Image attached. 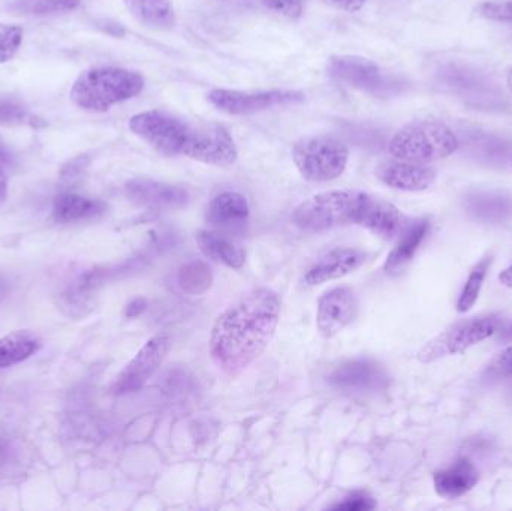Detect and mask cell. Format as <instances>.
Instances as JSON below:
<instances>
[{
    "instance_id": "cb8c5ba5",
    "label": "cell",
    "mask_w": 512,
    "mask_h": 511,
    "mask_svg": "<svg viewBox=\"0 0 512 511\" xmlns=\"http://www.w3.org/2000/svg\"><path fill=\"white\" fill-rule=\"evenodd\" d=\"M429 227V222L423 219V221L414 222V224H409L405 228L396 248L391 251L387 261H385V272L397 273L414 258L418 248L429 233Z\"/></svg>"
},
{
    "instance_id": "b9f144b4",
    "label": "cell",
    "mask_w": 512,
    "mask_h": 511,
    "mask_svg": "<svg viewBox=\"0 0 512 511\" xmlns=\"http://www.w3.org/2000/svg\"><path fill=\"white\" fill-rule=\"evenodd\" d=\"M507 86H508V89H510V92H511V95H512V68L510 69V71H508Z\"/></svg>"
},
{
    "instance_id": "603a6c76",
    "label": "cell",
    "mask_w": 512,
    "mask_h": 511,
    "mask_svg": "<svg viewBox=\"0 0 512 511\" xmlns=\"http://www.w3.org/2000/svg\"><path fill=\"white\" fill-rule=\"evenodd\" d=\"M468 212L486 222L507 221L512 216V195L505 192H474L465 198Z\"/></svg>"
},
{
    "instance_id": "4316f807",
    "label": "cell",
    "mask_w": 512,
    "mask_h": 511,
    "mask_svg": "<svg viewBox=\"0 0 512 511\" xmlns=\"http://www.w3.org/2000/svg\"><path fill=\"white\" fill-rule=\"evenodd\" d=\"M490 264H492V258L486 257L472 269L471 275H469L468 281L463 287L462 294H460L459 302H457V311L460 314L471 311L475 303L478 302Z\"/></svg>"
},
{
    "instance_id": "7402d4cb",
    "label": "cell",
    "mask_w": 512,
    "mask_h": 511,
    "mask_svg": "<svg viewBox=\"0 0 512 511\" xmlns=\"http://www.w3.org/2000/svg\"><path fill=\"white\" fill-rule=\"evenodd\" d=\"M105 210H107V206L102 201L66 192L54 200L53 218L60 224H72V222L99 218L104 215Z\"/></svg>"
},
{
    "instance_id": "d4e9b609",
    "label": "cell",
    "mask_w": 512,
    "mask_h": 511,
    "mask_svg": "<svg viewBox=\"0 0 512 511\" xmlns=\"http://www.w3.org/2000/svg\"><path fill=\"white\" fill-rule=\"evenodd\" d=\"M125 5L141 24L152 29H173L176 24L171 0H125Z\"/></svg>"
},
{
    "instance_id": "7bdbcfd3",
    "label": "cell",
    "mask_w": 512,
    "mask_h": 511,
    "mask_svg": "<svg viewBox=\"0 0 512 511\" xmlns=\"http://www.w3.org/2000/svg\"><path fill=\"white\" fill-rule=\"evenodd\" d=\"M505 339H512V323L511 326L505 330Z\"/></svg>"
},
{
    "instance_id": "e0dca14e",
    "label": "cell",
    "mask_w": 512,
    "mask_h": 511,
    "mask_svg": "<svg viewBox=\"0 0 512 511\" xmlns=\"http://www.w3.org/2000/svg\"><path fill=\"white\" fill-rule=\"evenodd\" d=\"M366 254L360 249L336 248L322 255L304 275L307 285H321L343 278L363 266Z\"/></svg>"
},
{
    "instance_id": "d590c367",
    "label": "cell",
    "mask_w": 512,
    "mask_h": 511,
    "mask_svg": "<svg viewBox=\"0 0 512 511\" xmlns=\"http://www.w3.org/2000/svg\"><path fill=\"white\" fill-rule=\"evenodd\" d=\"M330 5L336 6V8L343 9V11L355 12L360 11L367 0H325Z\"/></svg>"
},
{
    "instance_id": "5b68a950",
    "label": "cell",
    "mask_w": 512,
    "mask_h": 511,
    "mask_svg": "<svg viewBox=\"0 0 512 511\" xmlns=\"http://www.w3.org/2000/svg\"><path fill=\"white\" fill-rule=\"evenodd\" d=\"M366 192L339 189L313 195L292 213V221L301 230L325 231L340 225H357L358 212Z\"/></svg>"
},
{
    "instance_id": "8d00e7d4",
    "label": "cell",
    "mask_w": 512,
    "mask_h": 511,
    "mask_svg": "<svg viewBox=\"0 0 512 511\" xmlns=\"http://www.w3.org/2000/svg\"><path fill=\"white\" fill-rule=\"evenodd\" d=\"M87 158H77L75 161L69 162L68 167L63 170L62 176L68 177V179H74L81 171L86 168Z\"/></svg>"
},
{
    "instance_id": "52a82bcc",
    "label": "cell",
    "mask_w": 512,
    "mask_h": 511,
    "mask_svg": "<svg viewBox=\"0 0 512 511\" xmlns=\"http://www.w3.org/2000/svg\"><path fill=\"white\" fill-rule=\"evenodd\" d=\"M328 72L339 83L375 98H394L409 86L402 75L385 71L378 63L360 56H333L328 62Z\"/></svg>"
},
{
    "instance_id": "d6986e66",
    "label": "cell",
    "mask_w": 512,
    "mask_h": 511,
    "mask_svg": "<svg viewBox=\"0 0 512 511\" xmlns=\"http://www.w3.org/2000/svg\"><path fill=\"white\" fill-rule=\"evenodd\" d=\"M330 383L346 390H381L387 386L388 375L375 362L352 360L330 375Z\"/></svg>"
},
{
    "instance_id": "f1b7e54d",
    "label": "cell",
    "mask_w": 512,
    "mask_h": 511,
    "mask_svg": "<svg viewBox=\"0 0 512 511\" xmlns=\"http://www.w3.org/2000/svg\"><path fill=\"white\" fill-rule=\"evenodd\" d=\"M24 123L36 125V117H33L20 102L0 98V125L14 126L24 125Z\"/></svg>"
},
{
    "instance_id": "277c9868",
    "label": "cell",
    "mask_w": 512,
    "mask_h": 511,
    "mask_svg": "<svg viewBox=\"0 0 512 511\" xmlns=\"http://www.w3.org/2000/svg\"><path fill=\"white\" fill-rule=\"evenodd\" d=\"M456 132L442 122L424 120L406 125L388 143L391 156L406 161L429 162L448 158L459 150Z\"/></svg>"
},
{
    "instance_id": "f35d334b",
    "label": "cell",
    "mask_w": 512,
    "mask_h": 511,
    "mask_svg": "<svg viewBox=\"0 0 512 511\" xmlns=\"http://www.w3.org/2000/svg\"><path fill=\"white\" fill-rule=\"evenodd\" d=\"M144 309H146V302H144V300H134V302L126 308V315H128V317H137Z\"/></svg>"
},
{
    "instance_id": "ee69618b",
    "label": "cell",
    "mask_w": 512,
    "mask_h": 511,
    "mask_svg": "<svg viewBox=\"0 0 512 511\" xmlns=\"http://www.w3.org/2000/svg\"><path fill=\"white\" fill-rule=\"evenodd\" d=\"M511 165H512V159H511Z\"/></svg>"
},
{
    "instance_id": "d6a6232c",
    "label": "cell",
    "mask_w": 512,
    "mask_h": 511,
    "mask_svg": "<svg viewBox=\"0 0 512 511\" xmlns=\"http://www.w3.org/2000/svg\"><path fill=\"white\" fill-rule=\"evenodd\" d=\"M270 11L282 15V17L295 18L301 17L304 9V0H262Z\"/></svg>"
},
{
    "instance_id": "7c38bea8",
    "label": "cell",
    "mask_w": 512,
    "mask_h": 511,
    "mask_svg": "<svg viewBox=\"0 0 512 511\" xmlns=\"http://www.w3.org/2000/svg\"><path fill=\"white\" fill-rule=\"evenodd\" d=\"M357 314L354 291L346 287L333 288L319 299L316 326L324 338H334L355 320Z\"/></svg>"
},
{
    "instance_id": "7a4b0ae2",
    "label": "cell",
    "mask_w": 512,
    "mask_h": 511,
    "mask_svg": "<svg viewBox=\"0 0 512 511\" xmlns=\"http://www.w3.org/2000/svg\"><path fill=\"white\" fill-rule=\"evenodd\" d=\"M129 129L165 156H186L215 167H230L239 158L233 135L221 123H189L153 110L131 117Z\"/></svg>"
},
{
    "instance_id": "f546056e",
    "label": "cell",
    "mask_w": 512,
    "mask_h": 511,
    "mask_svg": "<svg viewBox=\"0 0 512 511\" xmlns=\"http://www.w3.org/2000/svg\"><path fill=\"white\" fill-rule=\"evenodd\" d=\"M23 35L20 26L0 23V63L9 62L17 54Z\"/></svg>"
},
{
    "instance_id": "ab89813d",
    "label": "cell",
    "mask_w": 512,
    "mask_h": 511,
    "mask_svg": "<svg viewBox=\"0 0 512 511\" xmlns=\"http://www.w3.org/2000/svg\"><path fill=\"white\" fill-rule=\"evenodd\" d=\"M6 197H8V179H6V174L0 168V206L5 203Z\"/></svg>"
},
{
    "instance_id": "e575fe53",
    "label": "cell",
    "mask_w": 512,
    "mask_h": 511,
    "mask_svg": "<svg viewBox=\"0 0 512 511\" xmlns=\"http://www.w3.org/2000/svg\"><path fill=\"white\" fill-rule=\"evenodd\" d=\"M376 507L375 500L367 497L364 494H354L352 497L346 498L343 503L334 506L336 510H348V511H366L373 510Z\"/></svg>"
},
{
    "instance_id": "9a60e30c",
    "label": "cell",
    "mask_w": 512,
    "mask_h": 511,
    "mask_svg": "<svg viewBox=\"0 0 512 511\" xmlns=\"http://www.w3.org/2000/svg\"><path fill=\"white\" fill-rule=\"evenodd\" d=\"M357 225L382 239L391 240L405 231L408 219L394 204L366 194L358 212Z\"/></svg>"
},
{
    "instance_id": "ba28073f",
    "label": "cell",
    "mask_w": 512,
    "mask_h": 511,
    "mask_svg": "<svg viewBox=\"0 0 512 511\" xmlns=\"http://www.w3.org/2000/svg\"><path fill=\"white\" fill-rule=\"evenodd\" d=\"M436 84L471 107L483 110H502L505 107L504 95L498 84L486 72L468 63H445L436 71Z\"/></svg>"
},
{
    "instance_id": "1f68e13d",
    "label": "cell",
    "mask_w": 512,
    "mask_h": 511,
    "mask_svg": "<svg viewBox=\"0 0 512 511\" xmlns=\"http://www.w3.org/2000/svg\"><path fill=\"white\" fill-rule=\"evenodd\" d=\"M180 281H182L183 288L185 290H189L191 285H203L204 290L207 287H210V270H207L203 264H189L185 269L180 273Z\"/></svg>"
},
{
    "instance_id": "4fadbf2b",
    "label": "cell",
    "mask_w": 512,
    "mask_h": 511,
    "mask_svg": "<svg viewBox=\"0 0 512 511\" xmlns=\"http://www.w3.org/2000/svg\"><path fill=\"white\" fill-rule=\"evenodd\" d=\"M375 174L384 185L408 192L426 191L438 177L435 168L430 165L399 158L381 162Z\"/></svg>"
},
{
    "instance_id": "6da1fadb",
    "label": "cell",
    "mask_w": 512,
    "mask_h": 511,
    "mask_svg": "<svg viewBox=\"0 0 512 511\" xmlns=\"http://www.w3.org/2000/svg\"><path fill=\"white\" fill-rule=\"evenodd\" d=\"M282 314L274 291L255 288L228 306L212 329L210 356L216 368L240 374L267 350Z\"/></svg>"
},
{
    "instance_id": "4dcf8cb0",
    "label": "cell",
    "mask_w": 512,
    "mask_h": 511,
    "mask_svg": "<svg viewBox=\"0 0 512 511\" xmlns=\"http://www.w3.org/2000/svg\"><path fill=\"white\" fill-rule=\"evenodd\" d=\"M478 17L498 23H512V0L483 2L475 8Z\"/></svg>"
},
{
    "instance_id": "5bb4252c",
    "label": "cell",
    "mask_w": 512,
    "mask_h": 511,
    "mask_svg": "<svg viewBox=\"0 0 512 511\" xmlns=\"http://www.w3.org/2000/svg\"><path fill=\"white\" fill-rule=\"evenodd\" d=\"M125 192L132 203L152 210H176L186 206L189 201L188 191L182 186L155 180H131Z\"/></svg>"
},
{
    "instance_id": "74e56055",
    "label": "cell",
    "mask_w": 512,
    "mask_h": 511,
    "mask_svg": "<svg viewBox=\"0 0 512 511\" xmlns=\"http://www.w3.org/2000/svg\"><path fill=\"white\" fill-rule=\"evenodd\" d=\"M14 161V153L9 149L8 144L0 138V164L12 165Z\"/></svg>"
},
{
    "instance_id": "ffe728a7",
    "label": "cell",
    "mask_w": 512,
    "mask_h": 511,
    "mask_svg": "<svg viewBox=\"0 0 512 511\" xmlns=\"http://www.w3.org/2000/svg\"><path fill=\"white\" fill-rule=\"evenodd\" d=\"M480 482V471L468 458H460L445 470L433 476L436 494L447 500H456L471 492Z\"/></svg>"
},
{
    "instance_id": "30bf717a",
    "label": "cell",
    "mask_w": 512,
    "mask_h": 511,
    "mask_svg": "<svg viewBox=\"0 0 512 511\" xmlns=\"http://www.w3.org/2000/svg\"><path fill=\"white\" fill-rule=\"evenodd\" d=\"M306 95L301 90H264V92H242V90L213 89L209 101L222 113L230 116H248L270 108L301 104Z\"/></svg>"
},
{
    "instance_id": "2e32d148",
    "label": "cell",
    "mask_w": 512,
    "mask_h": 511,
    "mask_svg": "<svg viewBox=\"0 0 512 511\" xmlns=\"http://www.w3.org/2000/svg\"><path fill=\"white\" fill-rule=\"evenodd\" d=\"M251 218L248 200L239 192H222L210 201L206 219L219 233L233 234L245 230Z\"/></svg>"
},
{
    "instance_id": "484cf974",
    "label": "cell",
    "mask_w": 512,
    "mask_h": 511,
    "mask_svg": "<svg viewBox=\"0 0 512 511\" xmlns=\"http://www.w3.org/2000/svg\"><path fill=\"white\" fill-rule=\"evenodd\" d=\"M41 341L27 330L9 333L0 338V369L18 365L38 353Z\"/></svg>"
},
{
    "instance_id": "44dd1931",
    "label": "cell",
    "mask_w": 512,
    "mask_h": 511,
    "mask_svg": "<svg viewBox=\"0 0 512 511\" xmlns=\"http://www.w3.org/2000/svg\"><path fill=\"white\" fill-rule=\"evenodd\" d=\"M204 257L230 269L240 270L246 263V252L233 239L215 230H200L195 236Z\"/></svg>"
},
{
    "instance_id": "9c48e42d",
    "label": "cell",
    "mask_w": 512,
    "mask_h": 511,
    "mask_svg": "<svg viewBox=\"0 0 512 511\" xmlns=\"http://www.w3.org/2000/svg\"><path fill=\"white\" fill-rule=\"evenodd\" d=\"M499 326H501L499 315L471 318V320L454 324L450 329L433 338L418 353V360L423 363H432L442 357L465 353L469 348L475 347L495 335Z\"/></svg>"
},
{
    "instance_id": "8992f818",
    "label": "cell",
    "mask_w": 512,
    "mask_h": 511,
    "mask_svg": "<svg viewBox=\"0 0 512 511\" xmlns=\"http://www.w3.org/2000/svg\"><path fill=\"white\" fill-rule=\"evenodd\" d=\"M348 146L331 135H310L292 147V161L298 173L309 182H330L345 173Z\"/></svg>"
},
{
    "instance_id": "83f0119b",
    "label": "cell",
    "mask_w": 512,
    "mask_h": 511,
    "mask_svg": "<svg viewBox=\"0 0 512 511\" xmlns=\"http://www.w3.org/2000/svg\"><path fill=\"white\" fill-rule=\"evenodd\" d=\"M80 0H14L12 11L26 15H47L56 12L74 11Z\"/></svg>"
},
{
    "instance_id": "60d3db41",
    "label": "cell",
    "mask_w": 512,
    "mask_h": 511,
    "mask_svg": "<svg viewBox=\"0 0 512 511\" xmlns=\"http://www.w3.org/2000/svg\"><path fill=\"white\" fill-rule=\"evenodd\" d=\"M499 281H501V284H504L505 287L512 288V264L499 275Z\"/></svg>"
},
{
    "instance_id": "3957f363",
    "label": "cell",
    "mask_w": 512,
    "mask_h": 511,
    "mask_svg": "<svg viewBox=\"0 0 512 511\" xmlns=\"http://www.w3.org/2000/svg\"><path fill=\"white\" fill-rule=\"evenodd\" d=\"M144 86L146 80L138 72L113 66L93 68L75 80L71 99L83 110L104 113L120 102L137 98Z\"/></svg>"
},
{
    "instance_id": "ac0fdd59",
    "label": "cell",
    "mask_w": 512,
    "mask_h": 511,
    "mask_svg": "<svg viewBox=\"0 0 512 511\" xmlns=\"http://www.w3.org/2000/svg\"><path fill=\"white\" fill-rule=\"evenodd\" d=\"M459 137V149L463 147L471 158L490 165L505 164L512 159V144L507 138L499 137L480 129H463Z\"/></svg>"
},
{
    "instance_id": "836d02e7",
    "label": "cell",
    "mask_w": 512,
    "mask_h": 511,
    "mask_svg": "<svg viewBox=\"0 0 512 511\" xmlns=\"http://www.w3.org/2000/svg\"><path fill=\"white\" fill-rule=\"evenodd\" d=\"M489 374L496 378L512 377V347L502 351L492 365H490Z\"/></svg>"
},
{
    "instance_id": "8fae6325",
    "label": "cell",
    "mask_w": 512,
    "mask_h": 511,
    "mask_svg": "<svg viewBox=\"0 0 512 511\" xmlns=\"http://www.w3.org/2000/svg\"><path fill=\"white\" fill-rule=\"evenodd\" d=\"M171 345L173 341L168 335H158L146 342L117 378L114 392L125 395V393L137 392L141 387L146 386L147 381L155 375L167 359Z\"/></svg>"
}]
</instances>
